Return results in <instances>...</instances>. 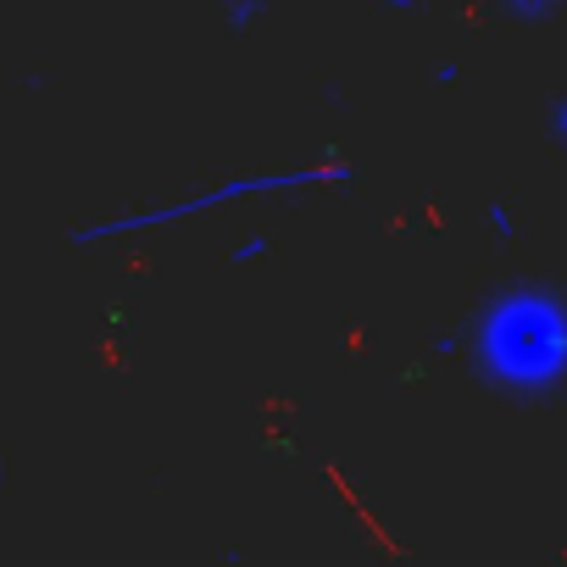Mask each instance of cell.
<instances>
[{"label": "cell", "mask_w": 567, "mask_h": 567, "mask_svg": "<svg viewBox=\"0 0 567 567\" xmlns=\"http://www.w3.org/2000/svg\"><path fill=\"white\" fill-rule=\"evenodd\" d=\"M484 357L512 379V384H545L561 362H567V312L539 301V296H517L489 318V340Z\"/></svg>", "instance_id": "cell-1"}, {"label": "cell", "mask_w": 567, "mask_h": 567, "mask_svg": "<svg viewBox=\"0 0 567 567\" xmlns=\"http://www.w3.org/2000/svg\"><path fill=\"white\" fill-rule=\"evenodd\" d=\"M556 128H567V106H561V112H556Z\"/></svg>", "instance_id": "cell-2"}]
</instances>
